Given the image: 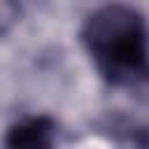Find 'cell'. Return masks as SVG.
I'll list each match as a JSON object with an SVG mask.
<instances>
[{
    "mask_svg": "<svg viewBox=\"0 0 149 149\" xmlns=\"http://www.w3.org/2000/svg\"><path fill=\"white\" fill-rule=\"evenodd\" d=\"M79 40L105 84L142 88L149 81V26L137 7L121 0L95 7L86 14Z\"/></svg>",
    "mask_w": 149,
    "mask_h": 149,
    "instance_id": "obj_1",
    "label": "cell"
},
{
    "mask_svg": "<svg viewBox=\"0 0 149 149\" xmlns=\"http://www.w3.org/2000/svg\"><path fill=\"white\" fill-rule=\"evenodd\" d=\"M58 123L49 114H28L14 121L2 137L9 149H51L56 144Z\"/></svg>",
    "mask_w": 149,
    "mask_h": 149,
    "instance_id": "obj_2",
    "label": "cell"
},
{
    "mask_svg": "<svg viewBox=\"0 0 149 149\" xmlns=\"http://www.w3.org/2000/svg\"><path fill=\"white\" fill-rule=\"evenodd\" d=\"M21 14V2L19 0H0V35L7 33Z\"/></svg>",
    "mask_w": 149,
    "mask_h": 149,
    "instance_id": "obj_3",
    "label": "cell"
}]
</instances>
